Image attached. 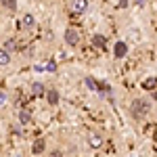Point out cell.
<instances>
[{
  "label": "cell",
  "mask_w": 157,
  "mask_h": 157,
  "mask_svg": "<svg viewBox=\"0 0 157 157\" xmlns=\"http://www.w3.org/2000/svg\"><path fill=\"white\" fill-rule=\"evenodd\" d=\"M103 145H105V138H103V134H98V132L88 134V147H90V149H101Z\"/></svg>",
  "instance_id": "cell-4"
},
{
  "label": "cell",
  "mask_w": 157,
  "mask_h": 157,
  "mask_svg": "<svg viewBox=\"0 0 157 157\" xmlns=\"http://www.w3.org/2000/svg\"><path fill=\"white\" fill-rule=\"evenodd\" d=\"M130 113H132L134 120H143L147 117L149 113H151V101L149 98H134L132 103H130Z\"/></svg>",
  "instance_id": "cell-1"
},
{
  "label": "cell",
  "mask_w": 157,
  "mask_h": 157,
  "mask_svg": "<svg viewBox=\"0 0 157 157\" xmlns=\"http://www.w3.org/2000/svg\"><path fill=\"white\" fill-rule=\"evenodd\" d=\"M145 2H147V0H136V4H138V6H145Z\"/></svg>",
  "instance_id": "cell-21"
},
{
  "label": "cell",
  "mask_w": 157,
  "mask_h": 157,
  "mask_svg": "<svg viewBox=\"0 0 157 157\" xmlns=\"http://www.w3.org/2000/svg\"><path fill=\"white\" fill-rule=\"evenodd\" d=\"M120 9H128V0H120Z\"/></svg>",
  "instance_id": "cell-20"
},
{
  "label": "cell",
  "mask_w": 157,
  "mask_h": 157,
  "mask_svg": "<svg viewBox=\"0 0 157 157\" xmlns=\"http://www.w3.org/2000/svg\"><path fill=\"white\" fill-rule=\"evenodd\" d=\"M11 63V55L6 50H0V65H9Z\"/></svg>",
  "instance_id": "cell-15"
},
{
  "label": "cell",
  "mask_w": 157,
  "mask_h": 157,
  "mask_svg": "<svg viewBox=\"0 0 157 157\" xmlns=\"http://www.w3.org/2000/svg\"><path fill=\"white\" fill-rule=\"evenodd\" d=\"M143 88H145V90H153V88H157V78L155 75L147 78L145 82H143Z\"/></svg>",
  "instance_id": "cell-13"
},
{
  "label": "cell",
  "mask_w": 157,
  "mask_h": 157,
  "mask_svg": "<svg viewBox=\"0 0 157 157\" xmlns=\"http://www.w3.org/2000/svg\"><path fill=\"white\" fill-rule=\"evenodd\" d=\"M46 71H48V73H55V71H57V63H55L52 59L46 63Z\"/></svg>",
  "instance_id": "cell-17"
},
{
  "label": "cell",
  "mask_w": 157,
  "mask_h": 157,
  "mask_svg": "<svg viewBox=\"0 0 157 157\" xmlns=\"http://www.w3.org/2000/svg\"><path fill=\"white\" fill-rule=\"evenodd\" d=\"M46 101H48V105L50 107H57L59 105V101H61V94H59V90L57 88H46Z\"/></svg>",
  "instance_id": "cell-5"
},
{
  "label": "cell",
  "mask_w": 157,
  "mask_h": 157,
  "mask_svg": "<svg viewBox=\"0 0 157 157\" xmlns=\"http://www.w3.org/2000/svg\"><path fill=\"white\" fill-rule=\"evenodd\" d=\"M84 84L88 86V90H92V92H98V82L94 80V78H92V75H88V78H86Z\"/></svg>",
  "instance_id": "cell-12"
},
{
  "label": "cell",
  "mask_w": 157,
  "mask_h": 157,
  "mask_svg": "<svg viewBox=\"0 0 157 157\" xmlns=\"http://www.w3.org/2000/svg\"><path fill=\"white\" fill-rule=\"evenodd\" d=\"M63 40H65L67 46H78V44H80V32L73 29V27H67L65 34H63Z\"/></svg>",
  "instance_id": "cell-2"
},
{
  "label": "cell",
  "mask_w": 157,
  "mask_h": 157,
  "mask_svg": "<svg viewBox=\"0 0 157 157\" xmlns=\"http://www.w3.org/2000/svg\"><path fill=\"white\" fill-rule=\"evenodd\" d=\"M48 157H63V153L61 151H52V153H48Z\"/></svg>",
  "instance_id": "cell-19"
},
{
  "label": "cell",
  "mask_w": 157,
  "mask_h": 157,
  "mask_svg": "<svg viewBox=\"0 0 157 157\" xmlns=\"http://www.w3.org/2000/svg\"><path fill=\"white\" fill-rule=\"evenodd\" d=\"M32 92H34L36 97H44V92H46V86L42 84V82H34V84H32Z\"/></svg>",
  "instance_id": "cell-11"
},
{
  "label": "cell",
  "mask_w": 157,
  "mask_h": 157,
  "mask_svg": "<svg viewBox=\"0 0 157 157\" xmlns=\"http://www.w3.org/2000/svg\"><path fill=\"white\" fill-rule=\"evenodd\" d=\"M32 117H34V115H32V111H29V109H21V111L17 113V120H19V124H21V126L32 124Z\"/></svg>",
  "instance_id": "cell-7"
},
{
  "label": "cell",
  "mask_w": 157,
  "mask_h": 157,
  "mask_svg": "<svg viewBox=\"0 0 157 157\" xmlns=\"http://www.w3.org/2000/svg\"><path fill=\"white\" fill-rule=\"evenodd\" d=\"M88 11V0H71V13L73 15H84Z\"/></svg>",
  "instance_id": "cell-6"
},
{
  "label": "cell",
  "mask_w": 157,
  "mask_h": 157,
  "mask_svg": "<svg viewBox=\"0 0 157 157\" xmlns=\"http://www.w3.org/2000/svg\"><path fill=\"white\" fill-rule=\"evenodd\" d=\"M128 55V42L126 40H117L115 46H113V57L115 59H124Z\"/></svg>",
  "instance_id": "cell-3"
},
{
  "label": "cell",
  "mask_w": 157,
  "mask_h": 157,
  "mask_svg": "<svg viewBox=\"0 0 157 157\" xmlns=\"http://www.w3.org/2000/svg\"><path fill=\"white\" fill-rule=\"evenodd\" d=\"M44 151H46V140H44V138L34 140V145H32V153H34V155H42Z\"/></svg>",
  "instance_id": "cell-8"
},
{
  "label": "cell",
  "mask_w": 157,
  "mask_h": 157,
  "mask_svg": "<svg viewBox=\"0 0 157 157\" xmlns=\"http://www.w3.org/2000/svg\"><path fill=\"white\" fill-rule=\"evenodd\" d=\"M6 90H0V105H4V103H6Z\"/></svg>",
  "instance_id": "cell-18"
},
{
  "label": "cell",
  "mask_w": 157,
  "mask_h": 157,
  "mask_svg": "<svg viewBox=\"0 0 157 157\" xmlns=\"http://www.w3.org/2000/svg\"><path fill=\"white\" fill-rule=\"evenodd\" d=\"M34 25H36V17H34L32 13H25L23 19H21V27H23V29H32Z\"/></svg>",
  "instance_id": "cell-9"
},
{
  "label": "cell",
  "mask_w": 157,
  "mask_h": 157,
  "mask_svg": "<svg viewBox=\"0 0 157 157\" xmlns=\"http://www.w3.org/2000/svg\"><path fill=\"white\" fill-rule=\"evenodd\" d=\"M90 42H92V46H97V48H105V46H107V36L94 34V36L90 38Z\"/></svg>",
  "instance_id": "cell-10"
},
{
  "label": "cell",
  "mask_w": 157,
  "mask_h": 157,
  "mask_svg": "<svg viewBox=\"0 0 157 157\" xmlns=\"http://www.w3.org/2000/svg\"><path fill=\"white\" fill-rule=\"evenodd\" d=\"M15 48H17V44H15V40H6V42H4V50H6L9 55H11V52H13Z\"/></svg>",
  "instance_id": "cell-16"
},
{
  "label": "cell",
  "mask_w": 157,
  "mask_h": 157,
  "mask_svg": "<svg viewBox=\"0 0 157 157\" xmlns=\"http://www.w3.org/2000/svg\"><path fill=\"white\" fill-rule=\"evenodd\" d=\"M0 2H2V6L6 11H15L17 9V0H0Z\"/></svg>",
  "instance_id": "cell-14"
}]
</instances>
